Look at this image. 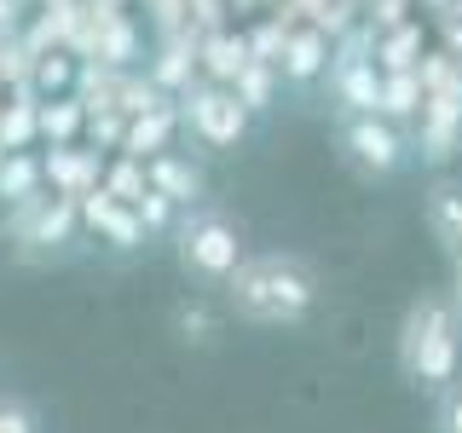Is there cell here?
<instances>
[{"mask_svg": "<svg viewBox=\"0 0 462 433\" xmlns=\"http://www.w3.org/2000/svg\"><path fill=\"white\" fill-rule=\"evenodd\" d=\"M180 115H185V127H191V139L208 144V151H237V144L249 139V122H254V110L243 105L237 87H226V81L185 87V93H180Z\"/></svg>", "mask_w": 462, "mask_h": 433, "instance_id": "5", "label": "cell"}, {"mask_svg": "<svg viewBox=\"0 0 462 433\" xmlns=\"http://www.w3.org/2000/svg\"><path fill=\"white\" fill-rule=\"evenodd\" d=\"M35 81H41V87H64V81H69V64H58V58H41V64H35Z\"/></svg>", "mask_w": 462, "mask_h": 433, "instance_id": "27", "label": "cell"}, {"mask_svg": "<svg viewBox=\"0 0 462 433\" xmlns=\"http://www.w3.org/2000/svg\"><path fill=\"white\" fill-rule=\"evenodd\" d=\"M41 185H47V168H41V156L6 151V162H0V202H29Z\"/></svg>", "mask_w": 462, "mask_h": 433, "instance_id": "16", "label": "cell"}, {"mask_svg": "<svg viewBox=\"0 0 462 433\" xmlns=\"http://www.w3.org/2000/svg\"><path fill=\"white\" fill-rule=\"evenodd\" d=\"M451 300H457V312H462V260H451Z\"/></svg>", "mask_w": 462, "mask_h": 433, "instance_id": "28", "label": "cell"}, {"mask_svg": "<svg viewBox=\"0 0 462 433\" xmlns=\"http://www.w3.org/2000/svg\"><path fill=\"white\" fill-rule=\"evenodd\" d=\"M249 41L243 35H214V41H202V69H208V81H237L243 76V64H249Z\"/></svg>", "mask_w": 462, "mask_h": 433, "instance_id": "17", "label": "cell"}, {"mask_svg": "<svg viewBox=\"0 0 462 433\" xmlns=\"http://www.w3.org/2000/svg\"><path fill=\"white\" fill-rule=\"evenodd\" d=\"M76 202H81V226H93L110 249L127 254V249H139V243H144L139 208H134V202H122V197H110L105 185H98V191H87V197H76Z\"/></svg>", "mask_w": 462, "mask_h": 433, "instance_id": "7", "label": "cell"}, {"mask_svg": "<svg viewBox=\"0 0 462 433\" xmlns=\"http://www.w3.org/2000/svg\"><path fill=\"white\" fill-rule=\"evenodd\" d=\"M336 105H341V115L382 110V64H370V58H336Z\"/></svg>", "mask_w": 462, "mask_h": 433, "instance_id": "12", "label": "cell"}, {"mask_svg": "<svg viewBox=\"0 0 462 433\" xmlns=\"http://www.w3.org/2000/svg\"><path fill=\"white\" fill-rule=\"evenodd\" d=\"M191 64H197V58L185 52V47H168V52L151 64V81H156V87H191Z\"/></svg>", "mask_w": 462, "mask_h": 433, "instance_id": "22", "label": "cell"}, {"mask_svg": "<svg viewBox=\"0 0 462 433\" xmlns=\"http://www.w3.org/2000/svg\"><path fill=\"white\" fill-rule=\"evenodd\" d=\"M433 433H462V382H451L433 404Z\"/></svg>", "mask_w": 462, "mask_h": 433, "instance_id": "25", "label": "cell"}, {"mask_svg": "<svg viewBox=\"0 0 462 433\" xmlns=\"http://www.w3.org/2000/svg\"><path fill=\"white\" fill-rule=\"evenodd\" d=\"M422 156L428 162H445V156L457 151L462 139V87H439V93H428L422 105Z\"/></svg>", "mask_w": 462, "mask_h": 433, "instance_id": "8", "label": "cell"}, {"mask_svg": "<svg viewBox=\"0 0 462 433\" xmlns=\"http://www.w3.org/2000/svg\"><path fill=\"white\" fill-rule=\"evenodd\" d=\"M134 208H139L144 231H168V226H173V208H180V202H173L168 191H156V185H151V191H144V197L134 202Z\"/></svg>", "mask_w": 462, "mask_h": 433, "instance_id": "24", "label": "cell"}, {"mask_svg": "<svg viewBox=\"0 0 462 433\" xmlns=\"http://www.w3.org/2000/svg\"><path fill=\"white\" fill-rule=\"evenodd\" d=\"M399 370L416 393L439 399L462 370V312L451 295H422L411 300L399 324Z\"/></svg>", "mask_w": 462, "mask_h": 433, "instance_id": "2", "label": "cell"}, {"mask_svg": "<svg viewBox=\"0 0 462 433\" xmlns=\"http://www.w3.org/2000/svg\"><path fill=\"white\" fill-rule=\"evenodd\" d=\"M226 307L254 329H295L318 307V272L300 254H249L226 278Z\"/></svg>", "mask_w": 462, "mask_h": 433, "instance_id": "1", "label": "cell"}, {"mask_svg": "<svg viewBox=\"0 0 462 433\" xmlns=\"http://www.w3.org/2000/svg\"><path fill=\"white\" fill-rule=\"evenodd\" d=\"M0 139H6L12 151H23L29 139H41V105L29 93H18L12 105H0Z\"/></svg>", "mask_w": 462, "mask_h": 433, "instance_id": "19", "label": "cell"}, {"mask_svg": "<svg viewBox=\"0 0 462 433\" xmlns=\"http://www.w3.org/2000/svg\"><path fill=\"white\" fill-rule=\"evenodd\" d=\"M336 144L346 156V168L365 173V180H393V173L411 162V139L393 115L382 110H353L336 122Z\"/></svg>", "mask_w": 462, "mask_h": 433, "instance_id": "4", "label": "cell"}, {"mask_svg": "<svg viewBox=\"0 0 462 433\" xmlns=\"http://www.w3.org/2000/svg\"><path fill=\"white\" fill-rule=\"evenodd\" d=\"M0 23H12V0H0Z\"/></svg>", "mask_w": 462, "mask_h": 433, "instance_id": "29", "label": "cell"}, {"mask_svg": "<svg viewBox=\"0 0 462 433\" xmlns=\"http://www.w3.org/2000/svg\"><path fill=\"white\" fill-rule=\"evenodd\" d=\"M81 220V202L52 191V197H29V202H12V237L29 243V249H64L69 231Z\"/></svg>", "mask_w": 462, "mask_h": 433, "instance_id": "6", "label": "cell"}, {"mask_svg": "<svg viewBox=\"0 0 462 433\" xmlns=\"http://www.w3.org/2000/svg\"><path fill=\"white\" fill-rule=\"evenodd\" d=\"M41 168H47V185L64 197H87L105 185V168H98L93 151H76V144H52L47 156H41Z\"/></svg>", "mask_w": 462, "mask_h": 433, "instance_id": "9", "label": "cell"}, {"mask_svg": "<svg viewBox=\"0 0 462 433\" xmlns=\"http://www.w3.org/2000/svg\"><path fill=\"white\" fill-rule=\"evenodd\" d=\"M237 87V98L243 105H249L254 115L260 110H272V87H278V64H266V58H249V64H243V76L231 81Z\"/></svg>", "mask_w": 462, "mask_h": 433, "instance_id": "21", "label": "cell"}, {"mask_svg": "<svg viewBox=\"0 0 462 433\" xmlns=\"http://www.w3.org/2000/svg\"><path fill=\"white\" fill-rule=\"evenodd\" d=\"M81 122H87L81 98H47V105H41V139H52V144H76Z\"/></svg>", "mask_w": 462, "mask_h": 433, "instance_id": "18", "label": "cell"}, {"mask_svg": "<svg viewBox=\"0 0 462 433\" xmlns=\"http://www.w3.org/2000/svg\"><path fill=\"white\" fill-rule=\"evenodd\" d=\"M422 220L433 231V243L445 249V260H462V185L457 180H439L422 197Z\"/></svg>", "mask_w": 462, "mask_h": 433, "instance_id": "10", "label": "cell"}, {"mask_svg": "<svg viewBox=\"0 0 462 433\" xmlns=\"http://www.w3.org/2000/svg\"><path fill=\"white\" fill-rule=\"evenodd\" d=\"M144 168H151V185H156V191H168L180 208H197V202H202V173L185 162V156L162 151V156H151Z\"/></svg>", "mask_w": 462, "mask_h": 433, "instance_id": "15", "label": "cell"}, {"mask_svg": "<svg viewBox=\"0 0 462 433\" xmlns=\"http://www.w3.org/2000/svg\"><path fill=\"white\" fill-rule=\"evenodd\" d=\"M329 64V35L324 29H295L283 35V52H278V76L295 81V87H312Z\"/></svg>", "mask_w": 462, "mask_h": 433, "instance_id": "11", "label": "cell"}, {"mask_svg": "<svg viewBox=\"0 0 462 433\" xmlns=\"http://www.w3.org/2000/svg\"><path fill=\"white\" fill-rule=\"evenodd\" d=\"M180 122H185V115L173 110V105H156V110L127 115L122 151H127V156H139V162H151V156H162V151H168V139H173V127H180Z\"/></svg>", "mask_w": 462, "mask_h": 433, "instance_id": "13", "label": "cell"}, {"mask_svg": "<svg viewBox=\"0 0 462 433\" xmlns=\"http://www.w3.org/2000/svg\"><path fill=\"white\" fill-rule=\"evenodd\" d=\"M422 105H428L422 64H416V69H382V115L411 122V115H422Z\"/></svg>", "mask_w": 462, "mask_h": 433, "instance_id": "14", "label": "cell"}, {"mask_svg": "<svg viewBox=\"0 0 462 433\" xmlns=\"http://www.w3.org/2000/svg\"><path fill=\"white\" fill-rule=\"evenodd\" d=\"M173 254H180L185 278L214 283V289H226V278L249 260L243 254V231L220 208H191V220L173 231Z\"/></svg>", "mask_w": 462, "mask_h": 433, "instance_id": "3", "label": "cell"}, {"mask_svg": "<svg viewBox=\"0 0 462 433\" xmlns=\"http://www.w3.org/2000/svg\"><path fill=\"white\" fill-rule=\"evenodd\" d=\"M6 151H12V144H6V139H0V162H6Z\"/></svg>", "mask_w": 462, "mask_h": 433, "instance_id": "30", "label": "cell"}, {"mask_svg": "<svg viewBox=\"0 0 462 433\" xmlns=\"http://www.w3.org/2000/svg\"><path fill=\"white\" fill-rule=\"evenodd\" d=\"M0 433H41L35 404L18 399V393H0Z\"/></svg>", "mask_w": 462, "mask_h": 433, "instance_id": "23", "label": "cell"}, {"mask_svg": "<svg viewBox=\"0 0 462 433\" xmlns=\"http://www.w3.org/2000/svg\"><path fill=\"white\" fill-rule=\"evenodd\" d=\"M375 64H382V69H416V64H422V29H416V23H393V35L375 47Z\"/></svg>", "mask_w": 462, "mask_h": 433, "instance_id": "20", "label": "cell"}, {"mask_svg": "<svg viewBox=\"0 0 462 433\" xmlns=\"http://www.w3.org/2000/svg\"><path fill=\"white\" fill-rule=\"evenodd\" d=\"M105 52H110V64H127V52H134V29H127V23H110Z\"/></svg>", "mask_w": 462, "mask_h": 433, "instance_id": "26", "label": "cell"}]
</instances>
